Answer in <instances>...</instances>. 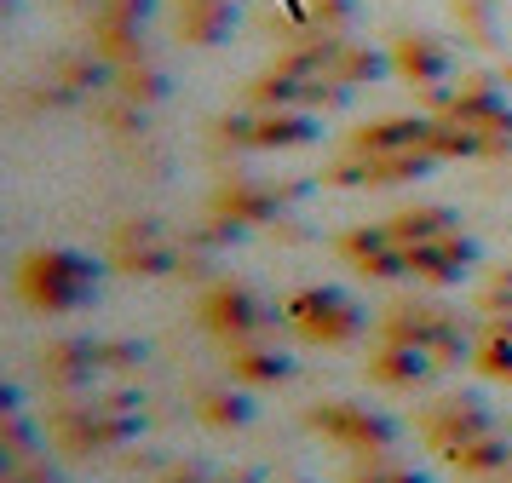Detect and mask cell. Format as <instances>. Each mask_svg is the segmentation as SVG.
<instances>
[{"mask_svg":"<svg viewBox=\"0 0 512 483\" xmlns=\"http://www.w3.org/2000/svg\"><path fill=\"white\" fill-rule=\"evenodd\" d=\"M311 426L328 432L334 443L357 449V455H386V449L397 443L392 420H386V414H374V409H357V403H323V409H311Z\"/></svg>","mask_w":512,"mask_h":483,"instance_id":"7","label":"cell"},{"mask_svg":"<svg viewBox=\"0 0 512 483\" xmlns=\"http://www.w3.org/2000/svg\"><path fill=\"white\" fill-rule=\"evenodd\" d=\"M18 288L35 311H81L98 294V271L70 248H35L18 271Z\"/></svg>","mask_w":512,"mask_h":483,"instance_id":"3","label":"cell"},{"mask_svg":"<svg viewBox=\"0 0 512 483\" xmlns=\"http://www.w3.org/2000/svg\"><path fill=\"white\" fill-rule=\"evenodd\" d=\"M392 64L403 69L409 81H426V87H432V81H443V75H449V52H443L438 41H403Z\"/></svg>","mask_w":512,"mask_h":483,"instance_id":"14","label":"cell"},{"mask_svg":"<svg viewBox=\"0 0 512 483\" xmlns=\"http://www.w3.org/2000/svg\"><path fill=\"white\" fill-rule=\"evenodd\" d=\"M369 374L380 380V386L409 391V386H420V380H432V374H438V357H432V351H420V345H409V340H380Z\"/></svg>","mask_w":512,"mask_h":483,"instance_id":"10","label":"cell"},{"mask_svg":"<svg viewBox=\"0 0 512 483\" xmlns=\"http://www.w3.org/2000/svg\"><path fill=\"white\" fill-rule=\"evenodd\" d=\"M357 483H420L415 472H397V466H380V472H369V478H357Z\"/></svg>","mask_w":512,"mask_h":483,"instance_id":"17","label":"cell"},{"mask_svg":"<svg viewBox=\"0 0 512 483\" xmlns=\"http://www.w3.org/2000/svg\"><path fill=\"white\" fill-rule=\"evenodd\" d=\"M340 253H346L363 276H380V282L409 276V259H403V248H397L392 225H357V230H346V236H340Z\"/></svg>","mask_w":512,"mask_h":483,"instance_id":"9","label":"cell"},{"mask_svg":"<svg viewBox=\"0 0 512 483\" xmlns=\"http://www.w3.org/2000/svg\"><path fill=\"white\" fill-rule=\"evenodd\" d=\"M167 483H208V478H202V472H173Z\"/></svg>","mask_w":512,"mask_h":483,"instance_id":"18","label":"cell"},{"mask_svg":"<svg viewBox=\"0 0 512 483\" xmlns=\"http://www.w3.org/2000/svg\"><path fill=\"white\" fill-rule=\"evenodd\" d=\"M231 368L242 374V380H288V357L282 351H271V345H259V340H248V345H231Z\"/></svg>","mask_w":512,"mask_h":483,"instance_id":"15","label":"cell"},{"mask_svg":"<svg viewBox=\"0 0 512 483\" xmlns=\"http://www.w3.org/2000/svg\"><path fill=\"white\" fill-rule=\"evenodd\" d=\"M236 18V0H179V29H185V41L208 46L219 41Z\"/></svg>","mask_w":512,"mask_h":483,"instance_id":"12","label":"cell"},{"mask_svg":"<svg viewBox=\"0 0 512 483\" xmlns=\"http://www.w3.org/2000/svg\"><path fill=\"white\" fill-rule=\"evenodd\" d=\"M380 340H409L420 345V351H432L438 357V368L461 363V357H472V334H466L461 311H443V305H392L386 311V322H380Z\"/></svg>","mask_w":512,"mask_h":483,"instance_id":"4","label":"cell"},{"mask_svg":"<svg viewBox=\"0 0 512 483\" xmlns=\"http://www.w3.org/2000/svg\"><path fill=\"white\" fill-rule=\"evenodd\" d=\"M202 409H208L213 426H242V420H248V403H242V397H225V391L202 397Z\"/></svg>","mask_w":512,"mask_h":483,"instance_id":"16","label":"cell"},{"mask_svg":"<svg viewBox=\"0 0 512 483\" xmlns=\"http://www.w3.org/2000/svg\"><path fill=\"white\" fill-rule=\"evenodd\" d=\"M282 317H288V328L311 345H346L369 328L363 305H357L346 288H300V294L282 305Z\"/></svg>","mask_w":512,"mask_h":483,"instance_id":"5","label":"cell"},{"mask_svg":"<svg viewBox=\"0 0 512 483\" xmlns=\"http://www.w3.org/2000/svg\"><path fill=\"white\" fill-rule=\"evenodd\" d=\"M472 363L484 368L489 380H507L512 386V317H489L478 345H472Z\"/></svg>","mask_w":512,"mask_h":483,"instance_id":"13","label":"cell"},{"mask_svg":"<svg viewBox=\"0 0 512 483\" xmlns=\"http://www.w3.org/2000/svg\"><path fill=\"white\" fill-rule=\"evenodd\" d=\"M420 437L438 449L443 460H455L461 472H495L507 466V432L489 420V409L478 397H443L420 414Z\"/></svg>","mask_w":512,"mask_h":483,"instance_id":"2","label":"cell"},{"mask_svg":"<svg viewBox=\"0 0 512 483\" xmlns=\"http://www.w3.org/2000/svg\"><path fill=\"white\" fill-rule=\"evenodd\" d=\"M116 259L127 265V271H173L179 265V248L167 242V230L156 225H127L121 230V242H116Z\"/></svg>","mask_w":512,"mask_h":483,"instance_id":"11","label":"cell"},{"mask_svg":"<svg viewBox=\"0 0 512 483\" xmlns=\"http://www.w3.org/2000/svg\"><path fill=\"white\" fill-rule=\"evenodd\" d=\"M202 322H208L219 340L248 345L271 328V305H265L254 288H242V282H219V288L202 299Z\"/></svg>","mask_w":512,"mask_h":483,"instance_id":"6","label":"cell"},{"mask_svg":"<svg viewBox=\"0 0 512 483\" xmlns=\"http://www.w3.org/2000/svg\"><path fill=\"white\" fill-rule=\"evenodd\" d=\"M311 133H317L311 110H271V104H254L248 115L225 121V138L231 144H254V150H288V144H305Z\"/></svg>","mask_w":512,"mask_h":483,"instance_id":"8","label":"cell"},{"mask_svg":"<svg viewBox=\"0 0 512 483\" xmlns=\"http://www.w3.org/2000/svg\"><path fill=\"white\" fill-rule=\"evenodd\" d=\"M438 161H449L438 115H386V121L357 127L346 138V150L328 167V179L334 184H403V179L432 173Z\"/></svg>","mask_w":512,"mask_h":483,"instance_id":"1","label":"cell"}]
</instances>
